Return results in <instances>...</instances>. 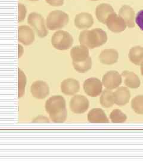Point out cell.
<instances>
[{
    "label": "cell",
    "instance_id": "3",
    "mask_svg": "<svg viewBox=\"0 0 143 161\" xmlns=\"http://www.w3.org/2000/svg\"><path fill=\"white\" fill-rule=\"evenodd\" d=\"M52 44L53 47L59 50L69 49L73 45L74 40L69 32L60 30L56 32L52 38Z\"/></svg>",
    "mask_w": 143,
    "mask_h": 161
},
{
    "label": "cell",
    "instance_id": "11",
    "mask_svg": "<svg viewBox=\"0 0 143 161\" xmlns=\"http://www.w3.org/2000/svg\"><path fill=\"white\" fill-rule=\"evenodd\" d=\"M31 93L34 97L43 99L49 94L50 88L48 85L42 80L35 81L32 84Z\"/></svg>",
    "mask_w": 143,
    "mask_h": 161
},
{
    "label": "cell",
    "instance_id": "10",
    "mask_svg": "<svg viewBox=\"0 0 143 161\" xmlns=\"http://www.w3.org/2000/svg\"><path fill=\"white\" fill-rule=\"evenodd\" d=\"M18 40L25 46L32 44L35 40L33 29L28 26H20L18 28Z\"/></svg>",
    "mask_w": 143,
    "mask_h": 161
},
{
    "label": "cell",
    "instance_id": "2",
    "mask_svg": "<svg viewBox=\"0 0 143 161\" xmlns=\"http://www.w3.org/2000/svg\"><path fill=\"white\" fill-rule=\"evenodd\" d=\"M69 16L67 13L60 10L50 12L46 19L47 28L50 30L62 29L69 22Z\"/></svg>",
    "mask_w": 143,
    "mask_h": 161
},
{
    "label": "cell",
    "instance_id": "31",
    "mask_svg": "<svg viewBox=\"0 0 143 161\" xmlns=\"http://www.w3.org/2000/svg\"><path fill=\"white\" fill-rule=\"evenodd\" d=\"M19 58H20L22 54V52H23V47H22V46L19 44Z\"/></svg>",
    "mask_w": 143,
    "mask_h": 161
},
{
    "label": "cell",
    "instance_id": "7",
    "mask_svg": "<svg viewBox=\"0 0 143 161\" xmlns=\"http://www.w3.org/2000/svg\"><path fill=\"white\" fill-rule=\"evenodd\" d=\"M105 24L109 30L114 33L121 32L125 30L126 28V23L124 20L115 12L107 17Z\"/></svg>",
    "mask_w": 143,
    "mask_h": 161
},
{
    "label": "cell",
    "instance_id": "4",
    "mask_svg": "<svg viewBox=\"0 0 143 161\" xmlns=\"http://www.w3.org/2000/svg\"><path fill=\"white\" fill-rule=\"evenodd\" d=\"M45 108L49 115H55L67 110L64 98L59 95L53 96L47 100Z\"/></svg>",
    "mask_w": 143,
    "mask_h": 161
},
{
    "label": "cell",
    "instance_id": "18",
    "mask_svg": "<svg viewBox=\"0 0 143 161\" xmlns=\"http://www.w3.org/2000/svg\"><path fill=\"white\" fill-rule=\"evenodd\" d=\"M113 7L108 4H101L98 6L96 10V14L98 20L101 23L105 24L107 17L114 13Z\"/></svg>",
    "mask_w": 143,
    "mask_h": 161
},
{
    "label": "cell",
    "instance_id": "9",
    "mask_svg": "<svg viewBox=\"0 0 143 161\" xmlns=\"http://www.w3.org/2000/svg\"><path fill=\"white\" fill-rule=\"evenodd\" d=\"M102 83L107 90H113L122 83V76L116 71H110L103 76Z\"/></svg>",
    "mask_w": 143,
    "mask_h": 161
},
{
    "label": "cell",
    "instance_id": "32",
    "mask_svg": "<svg viewBox=\"0 0 143 161\" xmlns=\"http://www.w3.org/2000/svg\"><path fill=\"white\" fill-rule=\"evenodd\" d=\"M141 75L143 76V61L141 62Z\"/></svg>",
    "mask_w": 143,
    "mask_h": 161
},
{
    "label": "cell",
    "instance_id": "26",
    "mask_svg": "<svg viewBox=\"0 0 143 161\" xmlns=\"http://www.w3.org/2000/svg\"><path fill=\"white\" fill-rule=\"evenodd\" d=\"M26 85V77L22 71L19 69V97L22 96L25 92V86Z\"/></svg>",
    "mask_w": 143,
    "mask_h": 161
},
{
    "label": "cell",
    "instance_id": "13",
    "mask_svg": "<svg viewBox=\"0 0 143 161\" xmlns=\"http://www.w3.org/2000/svg\"><path fill=\"white\" fill-rule=\"evenodd\" d=\"M80 85L78 80L74 78H68L61 84V91L68 96H74L80 91Z\"/></svg>",
    "mask_w": 143,
    "mask_h": 161
},
{
    "label": "cell",
    "instance_id": "23",
    "mask_svg": "<svg viewBox=\"0 0 143 161\" xmlns=\"http://www.w3.org/2000/svg\"><path fill=\"white\" fill-rule=\"evenodd\" d=\"M74 69L80 73H85L88 72L92 67V60L91 58H88L82 62H72Z\"/></svg>",
    "mask_w": 143,
    "mask_h": 161
},
{
    "label": "cell",
    "instance_id": "30",
    "mask_svg": "<svg viewBox=\"0 0 143 161\" xmlns=\"http://www.w3.org/2000/svg\"><path fill=\"white\" fill-rule=\"evenodd\" d=\"M46 2L50 6H63L64 4V0H46Z\"/></svg>",
    "mask_w": 143,
    "mask_h": 161
},
{
    "label": "cell",
    "instance_id": "21",
    "mask_svg": "<svg viewBox=\"0 0 143 161\" xmlns=\"http://www.w3.org/2000/svg\"><path fill=\"white\" fill-rule=\"evenodd\" d=\"M128 57L132 64L140 65L143 61V47H134L131 48Z\"/></svg>",
    "mask_w": 143,
    "mask_h": 161
},
{
    "label": "cell",
    "instance_id": "5",
    "mask_svg": "<svg viewBox=\"0 0 143 161\" xmlns=\"http://www.w3.org/2000/svg\"><path fill=\"white\" fill-rule=\"evenodd\" d=\"M28 23L34 29L39 37L44 38L48 34L44 19L40 14L36 12L30 13L28 17Z\"/></svg>",
    "mask_w": 143,
    "mask_h": 161
},
{
    "label": "cell",
    "instance_id": "12",
    "mask_svg": "<svg viewBox=\"0 0 143 161\" xmlns=\"http://www.w3.org/2000/svg\"><path fill=\"white\" fill-rule=\"evenodd\" d=\"M93 23V17L88 13H80L74 18V25L78 29H88L91 27Z\"/></svg>",
    "mask_w": 143,
    "mask_h": 161
},
{
    "label": "cell",
    "instance_id": "33",
    "mask_svg": "<svg viewBox=\"0 0 143 161\" xmlns=\"http://www.w3.org/2000/svg\"><path fill=\"white\" fill-rule=\"evenodd\" d=\"M29 1H39V0H29Z\"/></svg>",
    "mask_w": 143,
    "mask_h": 161
},
{
    "label": "cell",
    "instance_id": "17",
    "mask_svg": "<svg viewBox=\"0 0 143 161\" xmlns=\"http://www.w3.org/2000/svg\"><path fill=\"white\" fill-rule=\"evenodd\" d=\"M114 103L118 106H125L129 101L131 93L125 87H120L113 92Z\"/></svg>",
    "mask_w": 143,
    "mask_h": 161
},
{
    "label": "cell",
    "instance_id": "27",
    "mask_svg": "<svg viewBox=\"0 0 143 161\" xmlns=\"http://www.w3.org/2000/svg\"><path fill=\"white\" fill-rule=\"evenodd\" d=\"M68 115L67 110L55 115H49L50 119L54 123H63L66 121Z\"/></svg>",
    "mask_w": 143,
    "mask_h": 161
},
{
    "label": "cell",
    "instance_id": "19",
    "mask_svg": "<svg viewBox=\"0 0 143 161\" xmlns=\"http://www.w3.org/2000/svg\"><path fill=\"white\" fill-rule=\"evenodd\" d=\"M88 120L91 123H109L108 118L103 110L95 108L91 110L88 114Z\"/></svg>",
    "mask_w": 143,
    "mask_h": 161
},
{
    "label": "cell",
    "instance_id": "1",
    "mask_svg": "<svg viewBox=\"0 0 143 161\" xmlns=\"http://www.w3.org/2000/svg\"><path fill=\"white\" fill-rule=\"evenodd\" d=\"M79 41L80 45L93 49L104 44L107 41V35L100 28L85 30L80 35Z\"/></svg>",
    "mask_w": 143,
    "mask_h": 161
},
{
    "label": "cell",
    "instance_id": "28",
    "mask_svg": "<svg viewBox=\"0 0 143 161\" xmlns=\"http://www.w3.org/2000/svg\"><path fill=\"white\" fill-rule=\"evenodd\" d=\"M18 8H19V16H18V22H22L25 18L26 17V12L27 10L26 7L22 4H19L18 6Z\"/></svg>",
    "mask_w": 143,
    "mask_h": 161
},
{
    "label": "cell",
    "instance_id": "14",
    "mask_svg": "<svg viewBox=\"0 0 143 161\" xmlns=\"http://www.w3.org/2000/svg\"><path fill=\"white\" fill-rule=\"evenodd\" d=\"M70 56L72 62H82L90 58L88 48L84 46H74L70 50Z\"/></svg>",
    "mask_w": 143,
    "mask_h": 161
},
{
    "label": "cell",
    "instance_id": "16",
    "mask_svg": "<svg viewBox=\"0 0 143 161\" xmlns=\"http://www.w3.org/2000/svg\"><path fill=\"white\" fill-rule=\"evenodd\" d=\"M119 58V54L114 49H105L99 56V60L102 64L110 65L116 64Z\"/></svg>",
    "mask_w": 143,
    "mask_h": 161
},
{
    "label": "cell",
    "instance_id": "25",
    "mask_svg": "<svg viewBox=\"0 0 143 161\" xmlns=\"http://www.w3.org/2000/svg\"><path fill=\"white\" fill-rule=\"evenodd\" d=\"M110 118L113 123H124L126 121L127 116L120 110L116 109L111 112Z\"/></svg>",
    "mask_w": 143,
    "mask_h": 161
},
{
    "label": "cell",
    "instance_id": "22",
    "mask_svg": "<svg viewBox=\"0 0 143 161\" xmlns=\"http://www.w3.org/2000/svg\"><path fill=\"white\" fill-rule=\"evenodd\" d=\"M100 102L104 108H109L112 107L114 104L113 92L110 91V90L103 91L100 98Z\"/></svg>",
    "mask_w": 143,
    "mask_h": 161
},
{
    "label": "cell",
    "instance_id": "20",
    "mask_svg": "<svg viewBox=\"0 0 143 161\" xmlns=\"http://www.w3.org/2000/svg\"><path fill=\"white\" fill-rule=\"evenodd\" d=\"M122 75L125 78V84L128 87L134 89L138 88L140 86V80L135 73L128 71H124L122 72Z\"/></svg>",
    "mask_w": 143,
    "mask_h": 161
},
{
    "label": "cell",
    "instance_id": "15",
    "mask_svg": "<svg viewBox=\"0 0 143 161\" xmlns=\"http://www.w3.org/2000/svg\"><path fill=\"white\" fill-rule=\"evenodd\" d=\"M119 15L124 20L126 26L130 28L135 26V13L131 7L124 5L120 8Z\"/></svg>",
    "mask_w": 143,
    "mask_h": 161
},
{
    "label": "cell",
    "instance_id": "34",
    "mask_svg": "<svg viewBox=\"0 0 143 161\" xmlns=\"http://www.w3.org/2000/svg\"><path fill=\"white\" fill-rule=\"evenodd\" d=\"M92 1H98V0H91Z\"/></svg>",
    "mask_w": 143,
    "mask_h": 161
},
{
    "label": "cell",
    "instance_id": "8",
    "mask_svg": "<svg viewBox=\"0 0 143 161\" xmlns=\"http://www.w3.org/2000/svg\"><path fill=\"white\" fill-rule=\"evenodd\" d=\"M90 103L88 98L84 96H74L70 102V108L75 114H83L89 108Z\"/></svg>",
    "mask_w": 143,
    "mask_h": 161
},
{
    "label": "cell",
    "instance_id": "24",
    "mask_svg": "<svg viewBox=\"0 0 143 161\" xmlns=\"http://www.w3.org/2000/svg\"><path fill=\"white\" fill-rule=\"evenodd\" d=\"M132 108L139 115H143V96H137L132 100Z\"/></svg>",
    "mask_w": 143,
    "mask_h": 161
},
{
    "label": "cell",
    "instance_id": "29",
    "mask_svg": "<svg viewBox=\"0 0 143 161\" xmlns=\"http://www.w3.org/2000/svg\"><path fill=\"white\" fill-rule=\"evenodd\" d=\"M135 22L138 27L143 31V10L138 13L135 18Z\"/></svg>",
    "mask_w": 143,
    "mask_h": 161
},
{
    "label": "cell",
    "instance_id": "6",
    "mask_svg": "<svg viewBox=\"0 0 143 161\" xmlns=\"http://www.w3.org/2000/svg\"><path fill=\"white\" fill-rule=\"evenodd\" d=\"M83 87L84 92L88 96L97 97L102 92L103 84L99 79L91 78L85 80Z\"/></svg>",
    "mask_w": 143,
    "mask_h": 161
}]
</instances>
